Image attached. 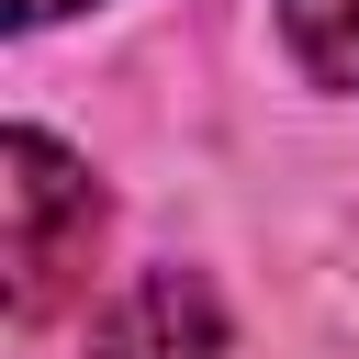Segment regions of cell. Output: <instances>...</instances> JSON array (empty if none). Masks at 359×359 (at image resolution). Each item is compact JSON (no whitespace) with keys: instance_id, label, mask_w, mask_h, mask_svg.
<instances>
[{"instance_id":"2","label":"cell","mask_w":359,"mask_h":359,"mask_svg":"<svg viewBox=\"0 0 359 359\" xmlns=\"http://www.w3.org/2000/svg\"><path fill=\"white\" fill-rule=\"evenodd\" d=\"M90 359H224V303L202 269H135L90 314Z\"/></svg>"},{"instance_id":"3","label":"cell","mask_w":359,"mask_h":359,"mask_svg":"<svg viewBox=\"0 0 359 359\" xmlns=\"http://www.w3.org/2000/svg\"><path fill=\"white\" fill-rule=\"evenodd\" d=\"M280 45L314 90H359V0H280Z\"/></svg>"},{"instance_id":"4","label":"cell","mask_w":359,"mask_h":359,"mask_svg":"<svg viewBox=\"0 0 359 359\" xmlns=\"http://www.w3.org/2000/svg\"><path fill=\"white\" fill-rule=\"evenodd\" d=\"M56 11H90V0H0V22H11V34H45Z\"/></svg>"},{"instance_id":"1","label":"cell","mask_w":359,"mask_h":359,"mask_svg":"<svg viewBox=\"0 0 359 359\" xmlns=\"http://www.w3.org/2000/svg\"><path fill=\"white\" fill-rule=\"evenodd\" d=\"M101 247V180L45 135V123H11L0 135V258H11V314L45 325L79 269Z\"/></svg>"}]
</instances>
